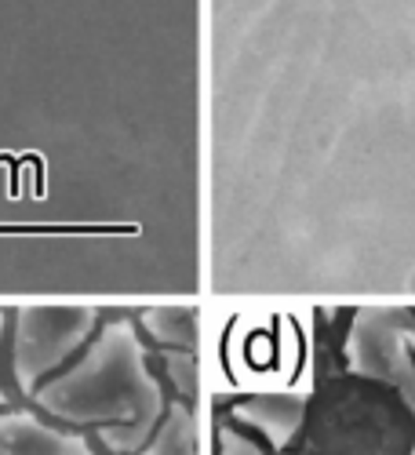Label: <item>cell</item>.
<instances>
[{
	"label": "cell",
	"instance_id": "obj_8",
	"mask_svg": "<svg viewBox=\"0 0 415 455\" xmlns=\"http://www.w3.org/2000/svg\"><path fill=\"white\" fill-rule=\"evenodd\" d=\"M161 357H164V371L175 383V390L194 401V394H197V354L194 350H164Z\"/></svg>",
	"mask_w": 415,
	"mask_h": 455
},
{
	"label": "cell",
	"instance_id": "obj_1",
	"mask_svg": "<svg viewBox=\"0 0 415 455\" xmlns=\"http://www.w3.org/2000/svg\"><path fill=\"white\" fill-rule=\"evenodd\" d=\"M33 401L62 423L99 427V441L117 455H139L164 419V390L124 317L102 324L81 361L52 375Z\"/></svg>",
	"mask_w": 415,
	"mask_h": 455
},
{
	"label": "cell",
	"instance_id": "obj_3",
	"mask_svg": "<svg viewBox=\"0 0 415 455\" xmlns=\"http://www.w3.org/2000/svg\"><path fill=\"white\" fill-rule=\"evenodd\" d=\"M343 357L354 375L394 387L415 411V314L401 307L357 310Z\"/></svg>",
	"mask_w": 415,
	"mask_h": 455
},
{
	"label": "cell",
	"instance_id": "obj_11",
	"mask_svg": "<svg viewBox=\"0 0 415 455\" xmlns=\"http://www.w3.org/2000/svg\"><path fill=\"white\" fill-rule=\"evenodd\" d=\"M411 455H415V448H411Z\"/></svg>",
	"mask_w": 415,
	"mask_h": 455
},
{
	"label": "cell",
	"instance_id": "obj_5",
	"mask_svg": "<svg viewBox=\"0 0 415 455\" xmlns=\"http://www.w3.org/2000/svg\"><path fill=\"white\" fill-rule=\"evenodd\" d=\"M234 419L255 430L274 448H288L307 419V397L299 394H255L241 404H234Z\"/></svg>",
	"mask_w": 415,
	"mask_h": 455
},
{
	"label": "cell",
	"instance_id": "obj_6",
	"mask_svg": "<svg viewBox=\"0 0 415 455\" xmlns=\"http://www.w3.org/2000/svg\"><path fill=\"white\" fill-rule=\"evenodd\" d=\"M142 328L164 350H197V314L190 307H154L142 314Z\"/></svg>",
	"mask_w": 415,
	"mask_h": 455
},
{
	"label": "cell",
	"instance_id": "obj_4",
	"mask_svg": "<svg viewBox=\"0 0 415 455\" xmlns=\"http://www.w3.org/2000/svg\"><path fill=\"white\" fill-rule=\"evenodd\" d=\"M0 455H95L77 434H66L36 419L33 411L0 415Z\"/></svg>",
	"mask_w": 415,
	"mask_h": 455
},
{
	"label": "cell",
	"instance_id": "obj_7",
	"mask_svg": "<svg viewBox=\"0 0 415 455\" xmlns=\"http://www.w3.org/2000/svg\"><path fill=\"white\" fill-rule=\"evenodd\" d=\"M139 455H197V441H194V411L190 404H172L164 408V419L157 423L149 444Z\"/></svg>",
	"mask_w": 415,
	"mask_h": 455
},
{
	"label": "cell",
	"instance_id": "obj_2",
	"mask_svg": "<svg viewBox=\"0 0 415 455\" xmlns=\"http://www.w3.org/2000/svg\"><path fill=\"white\" fill-rule=\"evenodd\" d=\"M99 328V310L92 307H26L15 314L12 371L22 394H36L44 379L59 371L73 354L88 347Z\"/></svg>",
	"mask_w": 415,
	"mask_h": 455
},
{
	"label": "cell",
	"instance_id": "obj_9",
	"mask_svg": "<svg viewBox=\"0 0 415 455\" xmlns=\"http://www.w3.org/2000/svg\"><path fill=\"white\" fill-rule=\"evenodd\" d=\"M219 455H262V448L234 430H219Z\"/></svg>",
	"mask_w": 415,
	"mask_h": 455
},
{
	"label": "cell",
	"instance_id": "obj_10",
	"mask_svg": "<svg viewBox=\"0 0 415 455\" xmlns=\"http://www.w3.org/2000/svg\"><path fill=\"white\" fill-rule=\"evenodd\" d=\"M0 343H4V314H0ZM8 401V394H4V387H0V404Z\"/></svg>",
	"mask_w": 415,
	"mask_h": 455
}]
</instances>
